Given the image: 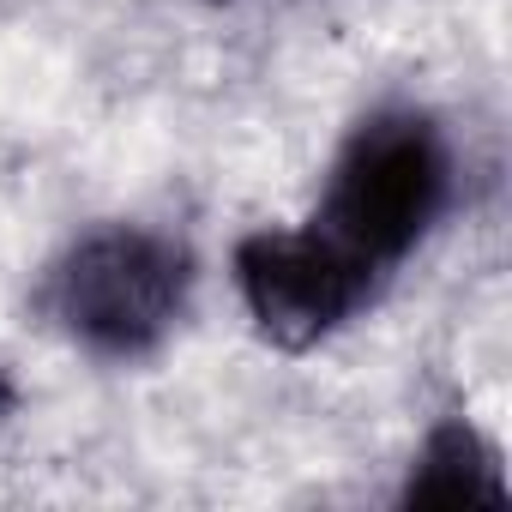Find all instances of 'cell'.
Listing matches in <instances>:
<instances>
[{
  "label": "cell",
  "mask_w": 512,
  "mask_h": 512,
  "mask_svg": "<svg viewBox=\"0 0 512 512\" xmlns=\"http://www.w3.org/2000/svg\"><path fill=\"white\" fill-rule=\"evenodd\" d=\"M452 193L458 157L446 127L422 103H380L344 133L314 223L338 247H350L374 278H386L434 235Z\"/></svg>",
  "instance_id": "6da1fadb"
},
{
  "label": "cell",
  "mask_w": 512,
  "mask_h": 512,
  "mask_svg": "<svg viewBox=\"0 0 512 512\" xmlns=\"http://www.w3.org/2000/svg\"><path fill=\"white\" fill-rule=\"evenodd\" d=\"M193 284L199 260L181 235L151 223H97L49 260L43 308L73 350L97 362H145L181 332Z\"/></svg>",
  "instance_id": "7a4b0ae2"
},
{
  "label": "cell",
  "mask_w": 512,
  "mask_h": 512,
  "mask_svg": "<svg viewBox=\"0 0 512 512\" xmlns=\"http://www.w3.org/2000/svg\"><path fill=\"white\" fill-rule=\"evenodd\" d=\"M404 506H506L500 452L482 440L476 422L446 416L422 434L404 476Z\"/></svg>",
  "instance_id": "277c9868"
},
{
  "label": "cell",
  "mask_w": 512,
  "mask_h": 512,
  "mask_svg": "<svg viewBox=\"0 0 512 512\" xmlns=\"http://www.w3.org/2000/svg\"><path fill=\"white\" fill-rule=\"evenodd\" d=\"M13 404H19V392H13V380H7V368H0V422L13 416Z\"/></svg>",
  "instance_id": "5b68a950"
},
{
  "label": "cell",
  "mask_w": 512,
  "mask_h": 512,
  "mask_svg": "<svg viewBox=\"0 0 512 512\" xmlns=\"http://www.w3.org/2000/svg\"><path fill=\"white\" fill-rule=\"evenodd\" d=\"M235 296L272 350H320L338 338L368 302H374V272L338 247L320 223L308 229H247L229 253Z\"/></svg>",
  "instance_id": "3957f363"
}]
</instances>
